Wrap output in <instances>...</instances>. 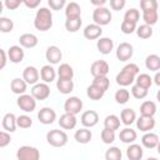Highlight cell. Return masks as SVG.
<instances>
[{"label":"cell","mask_w":160,"mask_h":160,"mask_svg":"<svg viewBox=\"0 0 160 160\" xmlns=\"http://www.w3.org/2000/svg\"><path fill=\"white\" fill-rule=\"evenodd\" d=\"M1 124H2V128H4L5 131L14 132L16 130V128H18V125H16V116L12 112H8L1 119Z\"/></svg>","instance_id":"obj_23"},{"label":"cell","mask_w":160,"mask_h":160,"mask_svg":"<svg viewBox=\"0 0 160 160\" xmlns=\"http://www.w3.org/2000/svg\"><path fill=\"white\" fill-rule=\"evenodd\" d=\"M131 95H132L135 99L141 100V99H144V98L148 96V89L141 88V86L134 84V85L131 86Z\"/></svg>","instance_id":"obj_46"},{"label":"cell","mask_w":160,"mask_h":160,"mask_svg":"<svg viewBox=\"0 0 160 160\" xmlns=\"http://www.w3.org/2000/svg\"><path fill=\"white\" fill-rule=\"evenodd\" d=\"M134 55V48L129 42H120L116 48V58L120 61H128Z\"/></svg>","instance_id":"obj_8"},{"label":"cell","mask_w":160,"mask_h":160,"mask_svg":"<svg viewBox=\"0 0 160 160\" xmlns=\"http://www.w3.org/2000/svg\"><path fill=\"white\" fill-rule=\"evenodd\" d=\"M6 62H8V54L5 50L0 49V70H2L6 66Z\"/></svg>","instance_id":"obj_55"},{"label":"cell","mask_w":160,"mask_h":160,"mask_svg":"<svg viewBox=\"0 0 160 160\" xmlns=\"http://www.w3.org/2000/svg\"><path fill=\"white\" fill-rule=\"evenodd\" d=\"M19 1H20V2H21V4H22V2H24V0H19Z\"/></svg>","instance_id":"obj_60"},{"label":"cell","mask_w":160,"mask_h":160,"mask_svg":"<svg viewBox=\"0 0 160 160\" xmlns=\"http://www.w3.org/2000/svg\"><path fill=\"white\" fill-rule=\"evenodd\" d=\"M82 35L85 39L88 40H98L101 35H102V29L100 25L96 24H89L84 28L82 30Z\"/></svg>","instance_id":"obj_13"},{"label":"cell","mask_w":160,"mask_h":160,"mask_svg":"<svg viewBox=\"0 0 160 160\" xmlns=\"http://www.w3.org/2000/svg\"><path fill=\"white\" fill-rule=\"evenodd\" d=\"M38 119H39V121H40L41 124H44V125H50V124H52V122L56 120V112H55L54 109H51V108H49V106H45V108H42V109L39 110V112H38Z\"/></svg>","instance_id":"obj_10"},{"label":"cell","mask_w":160,"mask_h":160,"mask_svg":"<svg viewBox=\"0 0 160 160\" xmlns=\"http://www.w3.org/2000/svg\"><path fill=\"white\" fill-rule=\"evenodd\" d=\"M12 29H14V21L9 18L0 16V32L8 34V32H11Z\"/></svg>","instance_id":"obj_43"},{"label":"cell","mask_w":160,"mask_h":160,"mask_svg":"<svg viewBox=\"0 0 160 160\" xmlns=\"http://www.w3.org/2000/svg\"><path fill=\"white\" fill-rule=\"evenodd\" d=\"M100 138H101V141L104 144H112L115 141V130H111V129H108V128H104L101 130V134H100Z\"/></svg>","instance_id":"obj_41"},{"label":"cell","mask_w":160,"mask_h":160,"mask_svg":"<svg viewBox=\"0 0 160 160\" xmlns=\"http://www.w3.org/2000/svg\"><path fill=\"white\" fill-rule=\"evenodd\" d=\"M136 138H138L136 131L134 129H131V128H128V126L124 128L122 130H120V132H119V139L124 144H131V142H134L136 140Z\"/></svg>","instance_id":"obj_26"},{"label":"cell","mask_w":160,"mask_h":160,"mask_svg":"<svg viewBox=\"0 0 160 160\" xmlns=\"http://www.w3.org/2000/svg\"><path fill=\"white\" fill-rule=\"evenodd\" d=\"M56 88L61 94L68 95L74 90V81L72 80H65V79H58Z\"/></svg>","instance_id":"obj_33"},{"label":"cell","mask_w":160,"mask_h":160,"mask_svg":"<svg viewBox=\"0 0 160 160\" xmlns=\"http://www.w3.org/2000/svg\"><path fill=\"white\" fill-rule=\"evenodd\" d=\"M69 136L64 130H59V129H54L48 131L46 134V141L49 145L54 146V148H62L68 144Z\"/></svg>","instance_id":"obj_2"},{"label":"cell","mask_w":160,"mask_h":160,"mask_svg":"<svg viewBox=\"0 0 160 160\" xmlns=\"http://www.w3.org/2000/svg\"><path fill=\"white\" fill-rule=\"evenodd\" d=\"M65 16L66 18H78L81 16V8L78 2L71 1L65 5Z\"/></svg>","instance_id":"obj_32"},{"label":"cell","mask_w":160,"mask_h":160,"mask_svg":"<svg viewBox=\"0 0 160 160\" xmlns=\"http://www.w3.org/2000/svg\"><path fill=\"white\" fill-rule=\"evenodd\" d=\"M110 1V8L111 10H115V11H120L125 8L126 5V0H109Z\"/></svg>","instance_id":"obj_51"},{"label":"cell","mask_w":160,"mask_h":160,"mask_svg":"<svg viewBox=\"0 0 160 160\" xmlns=\"http://www.w3.org/2000/svg\"><path fill=\"white\" fill-rule=\"evenodd\" d=\"M120 118L111 114V115H108L104 120V128H108V129H111V130H118L120 128Z\"/></svg>","instance_id":"obj_38"},{"label":"cell","mask_w":160,"mask_h":160,"mask_svg":"<svg viewBox=\"0 0 160 160\" xmlns=\"http://www.w3.org/2000/svg\"><path fill=\"white\" fill-rule=\"evenodd\" d=\"M139 19H140V12H139V10L135 9V8H131V9L126 10V12L124 14V20H126V21L138 24Z\"/></svg>","instance_id":"obj_45"},{"label":"cell","mask_w":160,"mask_h":160,"mask_svg":"<svg viewBox=\"0 0 160 160\" xmlns=\"http://www.w3.org/2000/svg\"><path fill=\"white\" fill-rule=\"evenodd\" d=\"M16 104L24 112H32L36 109V99L31 94H21L16 99Z\"/></svg>","instance_id":"obj_4"},{"label":"cell","mask_w":160,"mask_h":160,"mask_svg":"<svg viewBox=\"0 0 160 160\" xmlns=\"http://www.w3.org/2000/svg\"><path fill=\"white\" fill-rule=\"evenodd\" d=\"M80 121H81V124H82L85 128H94V126L99 122V114H98L95 110L84 111V112L81 114Z\"/></svg>","instance_id":"obj_14"},{"label":"cell","mask_w":160,"mask_h":160,"mask_svg":"<svg viewBox=\"0 0 160 160\" xmlns=\"http://www.w3.org/2000/svg\"><path fill=\"white\" fill-rule=\"evenodd\" d=\"M41 0H24V4L28 9H36L40 5Z\"/></svg>","instance_id":"obj_56"},{"label":"cell","mask_w":160,"mask_h":160,"mask_svg":"<svg viewBox=\"0 0 160 160\" xmlns=\"http://www.w3.org/2000/svg\"><path fill=\"white\" fill-rule=\"evenodd\" d=\"M134 82L141 88H145V89H150V86L152 85V78L149 75V74H138L135 76V80Z\"/></svg>","instance_id":"obj_36"},{"label":"cell","mask_w":160,"mask_h":160,"mask_svg":"<svg viewBox=\"0 0 160 160\" xmlns=\"http://www.w3.org/2000/svg\"><path fill=\"white\" fill-rule=\"evenodd\" d=\"M40 79L49 84V82H52L55 79H56V70L54 69V66L51 64H46L44 65L41 69H40Z\"/></svg>","instance_id":"obj_19"},{"label":"cell","mask_w":160,"mask_h":160,"mask_svg":"<svg viewBox=\"0 0 160 160\" xmlns=\"http://www.w3.org/2000/svg\"><path fill=\"white\" fill-rule=\"evenodd\" d=\"M2 10H4V2L0 0V14L2 12Z\"/></svg>","instance_id":"obj_59"},{"label":"cell","mask_w":160,"mask_h":160,"mask_svg":"<svg viewBox=\"0 0 160 160\" xmlns=\"http://www.w3.org/2000/svg\"><path fill=\"white\" fill-rule=\"evenodd\" d=\"M158 19H159V14H158V10H146V11H142V20H144V24L146 25H155L158 22Z\"/></svg>","instance_id":"obj_37"},{"label":"cell","mask_w":160,"mask_h":160,"mask_svg":"<svg viewBox=\"0 0 160 160\" xmlns=\"http://www.w3.org/2000/svg\"><path fill=\"white\" fill-rule=\"evenodd\" d=\"M91 84H94V85L99 86L100 89H102L104 91H106L110 86V80L108 79V75L106 76H95Z\"/></svg>","instance_id":"obj_47"},{"label":"cell","mask_w":160,"mask_h":160,"mask_svg":"<svg viewBox=\"0 0 160 160\" xmlns=\"http://www.w3.org/2000/svg\"><path fill=\"white\" fill-rule=\"evenodd\" d=\"M140 9L146 10H158V0H140Z\"/></svg>","instance_id":"obj_48"},{"label":"cell","mask_w":160,"mask_h":160,"mask_svg":"<svg viewBox=\"0 0 160 160\" xmlns=\"http://www.w3.org/2000/svg\"><path fill=\"white\" fill-rule=\"evenodd\" d=\"M96 48H98L100 54L109 55L112 51V49H114V41H112L111 38H106V36L101 38L100 36L98 39V41H96Z\"/></svg>","instance_id":"obj_18"},{"label":"cell","mask_w":160,"mask_h":160,"mask_svg":"<svg viewBox=\"0 0 160 160\" xmlns=\"http://www.w3.org/2000/svg\"><path fill=\"white\" fill-rule=\"evenodd\" d=\"M140 114L144 116H154L156 114V104L151 100H146L140 105Z\"/></svg>","instance_id":"obj_35"},{"label":"cell","mask_w":160,"mask_h":160,"mask_svg":"<svg viewBox=\"0 0 160 160\" xmlns=\"http://www.w3.org/2000/svg\"><path fill=\"white\" fill-rule=\"evenodd\" d=\"M155 72H156V74H155V78H154V82L159 86V85H160V72H159V71H155Z\"/></svg>","instance_id":"obj_58"},{"label":"cell","mask_w":160,"mask_h":160,"mask_svg":"<svg viewBox=\"0 0 160 160\" xmlns=\"http://www.w3.org/2000/svg\"><path fill=\"white\" fill-rule=\"evenodd\" d=\"M110 71V66L105 60H96L90 66V74L95 76H106Z\"/></svg>","instance_id":"obj_9"},{"label":"cell","mask_w":160,"mask_h":160,"mask_svg":"<svg viewBox=\"0 0 160 160\" xmlns=\"http://www.w3.org/2000/svg\"><path fill=\"white\" fill-rule=\"evenodd\" d=\"M126 156L129 160H141L144 156V150L139 144H129L126 149Z\"/></svg>","instance_id":"obj_22"},{"label":"cell","mask_w":160,"mask_h":160,"mask_svg":"<svg viewBox=\"0 0 160 160\" xmlns=\"http://www.w3.org/2000/svg\"><path fill=\"white\" fill-rule=\"evenodd\" d=\"M121 158H122V154L118 146H110L105 152L106 160H121Z\"/></svg>","instance_id":"obj_42"},{"label":"cell","mask_w":160,"mask_h":160,"mask_svg":"<svg viewBox=\"0 0 160 160\" xmlns=\"http://www.w3.org/2000/svg\"><path fill=\"white\" fill-rule=\"evenodd\" d=\"M6 54H8V60H10L14 64L21 62L24 60V56H25V52L22 50V46H20V45H12V46H10Z\"/></svg>","instance_id":"obj_15"},{"label":"cell","mask_w":160,"mask_h":160,"mask_svg":"<svg viewBox=\"0 0 160 160\" xmlns=\"http://www.w3.org/2000/svg\"><path fill=\"white\" fill-rule=\"evenodd\" d=\"M34 26L39 31H48L52 28V12L48 8H40L34 19Z\"/></svg>","instance_id":"obj_1"},{"label":"cell","mask_w":160,"mask_h":160,"mask_svg":"<svg viewBox=\"0 0 160 160\" xmlns=\"http://www.w3.org/2000/svg\"><path fill=\"white\" fill-rule=\"evenodd\" d=\"M22 79L25 80V82L28 85H34L39 81L40 79V74L39 70L35 66H26L22 71Z\"/></svg>","instance_id":"obj_16"},{"label":"cell","mask_w":160,"mask_h":160,"mask_svg":"<svg viewBox=\"0 0 160 160\" xmlns=\"http://www.w3.org/2000/svg\"><path fill=\"white\" fill-rule=\"evenodd\" d=\"M136 120V112L134 109L126 108L124 110H121L120 112V121L125 125V126H130L131 124H134Z\"/></svg>","instance_id":"obj_25"},{"label":"cell","mask_w":160,"mask_h":160,"mask_svg":"<svg viewBox=\"0 0 160 160\" xmlns=\"http://www.w3.org/2000/svg\"><path fill=\"white\" fill-rule=\"evenodd\" d=\"M31 95L36 100H46L50 96V86L46 82H36L31 88Z\"/></svg>","instance_id":"obj_7"},{"label":"cell","mask_w":160,"mask_h":160,"mask_svg":"<svg viewBox=\"0 0 160 160\" xmlns=\"http://www.w3.org/2000/svg\"><path fill=\"white\" fill-rule=\"evenodd\" d=\"M38 42H39L38 36L34 34H30V32H25V34L20 35V38H19L20 46H22L25 49H32L38 45Z\"/></svg>","instance_id":"obj_21"},{"label":"cell","mask_w":160,"mask_h":160,"mask_svg":"<svg viewBox=\"0 0 160 160\" xmlns=\"http://www.w3.org/2000/svg\"><path fill=\"white\" fill-rule=\"evenodd\" d=\"M135 29H136V24L130 22V21H126V20H122V22L120 25V30L124 34H126V35H130V34L135 32Z\"/></svg>","instance_id":"obj_49"},{"label":"cell","mask_w":160,"mask_h":160,"mask_svg":"<svg viewBox=\"0 0 160 160\" xmlns=\"http://www.w3.org/2000/svg\"><path fill=\"white\" fill-rule=\"evenodd\" d=\"M82 100L78 96H70L65 100L64 102V110L65 112H69V114H79L81 110H82Z\"/></svg>","instance_id":"obj_6"},{"label":"cell","mask_w":160,"mask_h":160,"mask_svg":"<svg viewBox=\"0 0 160 160\" xmlns=\"http://www.w3.org/2000/svg\"><path fill=\"white\" fill-rule=\"evenodd\" d=\"M91 138H92V132L89 130V128H85V126L76 130L74 134V139L79 144H89Z\"/></svg>","instance_id":"obj_24"},{"label":"cell","mask_w":160,"mask_h":160,"mask_svg":"<svg viewBox=\"0 0 160 160\" xmlns=\"http://www.w3.org/2000/svg\"><path fill=\"white\" fill-rule=\"evenodd\" d=\"M48 5L50 6L51 10H61L66 5V0H48Z\"/></svg>","instance_id":"obj_50"},{"label":"cell","mask_w":160,"mask_h":160,"mask_svg":"<svg viewBox=\"0 0 160 160\" xmlns=\"http://www.w3.org/2000/svg\"><path fill=\"white\" fill-rule=\"evenodd\" d=\"M115 101L118 102V104H120V105H124V104H126L128 101H129V99H130V92H129V90H126L125 88H121V89H119L116 92H115Z\"/></svg>","instance_id":"obj_40"},{"label":"cell","mask_w":160,"mask_h":160,"mask_svg":"<svg viewBox=\"0 0 160 160\" xmlns=\"http://www.w3.org/2000/svg\"><path fill=\"white\" fill-rule=\"evenodd\" d=\"M115 80H116V84H118V85L125 88V86H129V85H132V84H134L135 76L131 75V74H129V72H126V71H124V70L121 69V71L116 75Z\"/></svg>","instance_id":"obj_27"},{"label":"cell","mask_w":160,"mask_h":160,"mask_svg":"<svg viewBox=\"0 0 160 160\" xmlns=\"http://www.w3.org/2000/svg\"><path fill=\"white\" fill-rule=\"evenodd\" d=\"M135 122H136L138 130H140L142 132L151 131L155 128V119H154V116H144V115H140V118H138L135 120Z\"/></svg>","instance_id":"obj_12"},{"label":"cell","mask_w":160,"mask_h":160,"mask_svg":"<svg viewBox=\"0 0 160 160\" xmlns=\"http://www.w3.org/2000/svg\"><path fill=\"white\" fill-rule=\"evenodd\" d=\"M11 141V136H10V132L8 131H1L0 130V148H5L10 144Z\"/></svg>","instance_id":"obj_52"},{"label":"cell","mask_w":160,"mask_h":160,"mask_svg":"<svg viewBox=\"0 0 160 160\" xmlns=\"http://www.w3.org/2000/svg\"><path fill=\"white\" fill-rule=\"evenodd\" d=\"M45 58H46V60H48L49 64L56 65V64H59L60 60L62 59V52H61V50H60L59 46L51 45V46H49V48L46 49V51H45Z\"/></svg>","instance_id":"obj_11"},{"label":"cell","mask_w":160,"mask_h":160,"mask_svg":"<svg viewBox=\"0 0 160 160\" xmlns=\"http://www.w3.org/2000/svg\"><path fill=\"white\" fill-rule=\"evenodd\" d=\"M58 122H59L61 129H64V130H72L76 126V124H78V119H76V115L65 112V114H62L60 116Z\"/></svg>","instance_id":"obj_17"},{"label":"cell","mask_w":160,"mask_h":160,"mask_svg":"<svg viewBox=\"0 0 160 160\" xmlns=\"http://www.w3.org/2000/svg\"><path fill=\"white\" fill-rule=\"evenodd\" d=\"M16 158L19 160H39L40 159V151L35 146L22 145L18 149Z\"/></svg>","instance_id":"obj_5"},{"label":"cell","mask_w":160,"mask_h":160,"mask_svg":"<svg viewBox=\"0 0 160 160\" xmlns=\"http://www.w3.org/2000/svg\"><path fill=\"white\" fill-rule=\"evenodd\" d=\"M111 19H112L111 11L105 6H96L92 11V20H94V24L96 25H100V26L109 25Z\"/></svg>","instance_id":"obj_3"},{"label":"cell","mask_w":160,"mask_h":160,"mask_svg":"<svg viewBox=\"0 0 160 160\" xmlns=\"http://www.w3.org/2000/svg\"><path fill=\"white\" fill-rule=\"evenodd\" d=\"M141 144L144 148L146 149H155L159 146V136L158 134L155 132H151V131H146L142 138H141Z\"/></svg>","instance_id":"obj_20"},{"label":"cell","mask_w":160,"mask_h":160,"mask_svg":"<svg viewBox=\"0 0 160 160\" xmlns=\"http://www.w3.org/2000/svg\"><path fill=\"white\" fill-rule=\"evenodd\" d=\"M122 70L126 71V72H129V74H131V75H134V76H136V75L139 74V71H140L139 66H138L136 64H134V62L126 64V65L122 68Z\"/></svg>","instance_id":"obj_53"},{"label":"cell","mask_w":160,"mask_h":160,"mask_svg":"<svg viewBox=\"0 0 160 160\" xmlns=\"http://www.w3.org/2000/svg\"><path fill=\"white\" fill-rule=\"evenodd\" d=\"M136 31V35L140 38V39H149L152 36V28L150 25H146V24H142L140 26H138L135 29Z\"/></svg>","instance_id":"obj_39"},{"label":"cell","mask_w":160,"mask_h":160,"mask_svg":"<svg viewBox=\"0 0 160 160\" xmlns=\"http://www.w3.org/2000/svg\"><path fill=\"white\" fill-rule=\"evenodd\" d=\"M82 25V20H81V16H78V18H66L65 20V29L69 31V32H76L80 30Z\"/></svg>","instance_id":"obj_30"},{"label":"cell","mask_w":160,"mask_h":160,"mask_svg":"<svg viewBox=\"0 0 160 160\" xmlns=\"http://www.w3.org/2000/svg\"><path fill=\"white\" fill-rule=\"evenodd\" d=\"M16 125L18 128H21V129H29L32 125V119L26 114L19 115L16 116Z\"/></svg>","instance_id":"obj_44"},{"label":"cell","mask_w":160,"mask_h":160,"mask_svg":"<svg viewBox=\"0 0 160 160\" xmlns=\"http://www.w3.org/2000/svg\"><path fill=\"white\" fill-rule=\"evenodd\" d=\"M86 95H88V98L91 99V100H100V99L104 98L105 91H104L102 89H100L99 86H96V85H94V84H90V85L88 86V89H86Z\"/></svg>","instance_id":"obj_34"},{"label":"cell","mask_w":160,"mask_h":160,"mask_svg":"<svg viewBox=\"0 0 160 160\" xmlns=\"http://www.w3.org/2000/svg\"><path fill=\"white\" fill-rule=\"evenodd\" d=\"M10 89H11V91H12L14 94H16V95H21V94H24V92L26 91V89H28V84L25 82L24 79L15 78V79H12L11 82H10Z\"/></svg>","instance_id":"obj_29"},{"label":"cell","mask_w":160,"mask_h":160,"mask_svg":"<svg viewBox=\"0 0 160 160\" xmlns=\"http://www.w3.org/2000/svg\"><path fill=\"white\" fill-rule=\"evenodd\" d=\"M90 2L95 6H104L108 2V0H90Z\"/></svg>","instance_id":"obj_57"},{"label":"cell","mask_w":160,"mask_h":160,"mask_svg":"<svg viewBox=\"0 0 160 160\" xmlns=\"http://www.w3.org/2000/svg\"><path fill=\"white\" fill-rule=\"evenodd\" d=\"M56 75L59 76V79H65V80H72L74 79V69L64 62V64H60L59 69L56 70Z\"/></svg>","instance_id":"obj_28"},{"label":"cell","mask_w":160,"mask_h":160,"mask_svg":"<svg viewBox=\"0 0 160 160\" xmlns=\"http://www.w3.org/2000/svg\"><path fill=\"white\" fill-rule=\"evenodd\" d=\"M20 1L19 0H4V6L9 10H16L20 6Z\"/></svg>","instance_id":"obj_54"},{"label":"cell","mask_w":160,"mask_h":160,"mask_svg":"<svg viewBox=\"0 0 160 160\" xmlns=\"http://www.w3.org/2000/svg\"><path fill=\"white\" fill-rule=\"evenodd\" d=\"M145 66L150 71H159L160 70V56L156 54L148 55L145 59Z\"/></svg>","instance_id":"obj_31"}]
</instances>
